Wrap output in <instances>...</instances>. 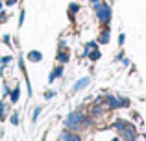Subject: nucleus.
Returning a JSON list of instances; mask_svg holds the SVG:
<instances>
[{"label":"nucleus","instance_id":"obj_22","mask_svg":"<svg viewBox=\"0 0 146 141\" xmlns=\"http://www.w3.org/2000/svg\"><path fill=\"white\" fill-rule=\"evenodd\" d=\"M2 6H4V4H2V2H0V9H2Z\"/></svg>","mask_w":146,"mask_h":141},{"label":"nucleus","instance_id":"obj_14","mask_svg":"<svg viewBox=\"0 0 146 141\" xmlns=\"http://www.w3.org/2000/svg\"><path fill=\"white\" fill-rule=\"evenodd\" d=\"M68 136H70L68 132H63V134L59 136V141H67V138H68Z\"/></svg>","mask_w":146,"mask_h":141},{"label":"nucleus","instance_id":"obj_4","mask_svg":"<svg viewBox=\"0 0 146 141\" xmlns=\"http://www.w3.org/2000/svg\"><path fill=\"white\" fill-rule=\"evenodd\" d=\"M89 82H91V78H82L78 84H74V87H72V89H74V91H80V89H83V87L89 86Z\"/></svg>","mask_w":146,"mask_h":141},{"label":"nucleus","instance_id":"obj_5","mask_svg":"<svg viewBox=\"0 0 146 141\" xmlns=\"http://www.w3.org/2000/svg\"><path fill=\"white\" fill-rule=\"evenodd\" d=\"M28 59H30V61H41V59H43V56H41V52H30V54H28Z\"/></svg>","mask_w":146,"mask_h":141},{"label":"nucleus","instance_id":"obj_12","mask_svg":"<svg viewBox=\"0 0 146 141\" xmlns=\"http://www.w3.org/2000/svg\"><path fill=\"white\" fill-rule=\"evenodd\" d=\"M107 41H109V32H102V37H100V43H107Z\"/></svg>","mask_w":146,"mask_h":141},{"label":"nucleus","instance_id":"obj_20","mask_svg":"<svg viewBox=\"0 0 146 141\" xmlns=\"http://www.w3.org/2000/svg\"><path fill=\"white\" fill-rule=\"evenodd\" d=\"M54 95H56V93H54V91H48V93H46V95H44V97H46V98H52V97H54Z\"/></svg>","mask_w":146,"mask_h":141},{"label":"nucleus","instance_id":"obj_18","mask_svg":"<svg viewBox=\"0 0 146 141\" xmlns=\"http://www.w3.org/2000/svg\"><path fill=\"white\" fill-rule=\"evenodd\" d=\"M24 22V11H21V19H19V24H22Z\"/></svg>","mask_w":146,"mask_h":141},{"label":"nucleus","instance_id":"obj_17","mask_svg":"<svg viewBox=\"0 0 146 141\" xmlns=\"http://www.w3.org/2000/svg\"><path fill=\"white\" fill-rule=\"evenodd\" d=\"M11 123H13V124H19V115H11Z\"/></svg>","mask_w":146,"mask_h":141},{"label":"nucleus","instance_id":"obj_6","mask_svg":"<svg viewBox=\"0 0 146 141\" xmlns=\"http://www.w3.org/2000/svg\"><path fill=\"white\" fill-rule=\"evenodd\" d=\"M61 74H63V67H57V69H56V71H54V72H52V74H50V78H48V82H54V80H56V78H57V76H61Z\"/></svg>","mask_w":146,"mask_h":141},{"label":"nucleus","instance_id":"obj_13","mask_svg":"<svg viewBox=\"0 0 146 141\" xmlns=\"http://www.w3.org/2000/svg\"><path fill=\"white\" fill-rule=\"evenodd\" d=\"M89 56H91V59H98V58H100V52H96V50H94V52H91Z\"/></svg>","mask_w":146,"mask_h":141},{"label":"nucleus","instance_id":"obj_2","mask_svg":"<svg viewBox=\"0 0 146 141\" xmlns=\"http://www.w3.org/2000/svg\"><path fill=\"white\" fill-rule=\"evenodd\" d=\"M94 9H96V17H98L100 22H109L111 21V7L107 6V4L100 2Z\"/></svg>","mask_w":146,"mask_h":141},{"label":"nucleus","instance_id":"obj_21","mask_svg":"<svg viewBox=\"0 0 146 141\" xmlns=\"http://www.w3.org/2000/svg\"><path fill=\"white\" fill-rule=\"evenodd\" d=\"M6 17H7L6 13H2V15H0V22H4V21H6Z\"/></svg>","mask_w":146,"mask_h":141},{"label":"nucleus","instance_id":"obj_15","mask_svg":"<svg viewBox=\"0 0 146 141\" xmlns=\"http://www.w3.org/2000/svg\"><path fill=\"white\" fill-rule=\"evenodd\" d=\"M67 141H82V139H80V136H68Z\"/></svg>","mask_w":146,"mask_h":141},{"label":"nucleus","instance_id":"obj_11","mask_svg":"<svg viewBox=\"0 0 146 141\" xmlns=\"http://www.w3.org/2000/svg\"><path fill=\"white\" fill-rule=\"evenodd\" d=\"M78 9H80V6H78V4H70V7H68V13H70V15H74V13H78Z\"/></svg>","mask_w":146,"mask_h":141},{"label":"nucleus","instance_id":"obj_23","mask_svg":"<svg viewBox=\"0 0 146 141\" xmlns=\"http://www.w3.org/2000/svg\"><path fill=\"white\" fill-rule=\"evenodd\" d=\"M113 141H118V139H113Z\"/></svg>","mask_w":146,"mask_h":141},{"label":"nucleus","instance_id":"obj_7","mask_svg":"<svg viewBox=\"0 0 146 141\" xmlns=\"http://www.w3.org/2000/svg\"><path fill=\"white\" fill-rule=\"evenodd\" d=\"M7 106L6 104H0V119H6V115H7Z\"/></svg>","mask_w":146,"mask_h":141},{"label":"nucleus","instance_id":"obj_16","mask_svg":"<svg viewBox=\"0 0 146 141\" xmlns=\"http://www.w3.org/2000/svg\"><path fill=\"white\" fill-rule=\"evenodd\" d=\"M39 113H41V108H35V112H33V117H32V119L35 121L37 117H39Z\"/></svg>","mask_w":146,"mask_h":141},{"label":"nucleus","instance_id":"obj_19","mask_svg":"<svg viewBox=\"0 0 146 141\" xmlns=\"http://www.w3.org/2000/svg\"><path fill=\"white\" fill-rule=\"evenodd\" d=\"M11 61V58H9V56H6V58H2V63H9Z\"/></svg>","mask_w":146,"mask_h":141},{"label":"nucleus","instance_id":"obj_10","mask_svg":"<svg viewBox=\"0 0 146 141\" xmlns=\"http://www.w3.org/2000/svg\"><path fill=\"white\" fill-rule=\"evenodd\" d=\"M57 59H59L61 63H67V61H68V54H65V52H59V54H57Z\"/></svg>","mask_w":146,"mask_h":141},{"label":"nucleus","instance_id":"obj_1","mask_svg":"<svg viewBox=\"0 0 146 141\" xmlns=\"http://www.w3.org/2000/svg\"><path fill=\"white\" fill-rule=\"evenodd\" d=\"M85 119H87V117L83 115V113H80V112H72V113H68V117L65 119V126L70 128V130H78L80 126H83Z\"/></svg>","mask_w":146,"mask_h":141},{"label":"nucleus","instance_id":"obj_8","mask_svg":"<svg viewBox=\"0 0 146 141\" xmlns=\"http://www.w3.org/2000/svg\"><path fill=\"white\" fill-rule=\"evenodd\" d=\"M19 97H21V91H19V87H15V89L11 91V100L17 102V100H19Z\"/></svg>","mask_w":146,"mask_h":141},{"label":"nucleus","instance_id":"obj_3","mask_svg":"<svg viewBox=\"0 0 146 141\" xmlns=\"http://www.w3.org/2000/svg\"><path fill=\"white\" fill-rule=\"evenodd\" d=\"M120 132H122V136H124L126 141H133L135 139V128H133L131 124H129V126H124Z\"/></svg>","mask_w":146,"mask_h":141},{"label":"nucleus","instance_id":"obj_9","mask_svg":"<svg viewBox=\"0 0 146 141\" xmlns=\"http://www.w3.org/2000/svg\"><path fill=\"white\" fill-rule=\"evenodd\" d=\"M96 50V43H87V47H85V54H91V52H94Z\"/></svg>","mask_w":146,"mask_h":141}]
</instances>
